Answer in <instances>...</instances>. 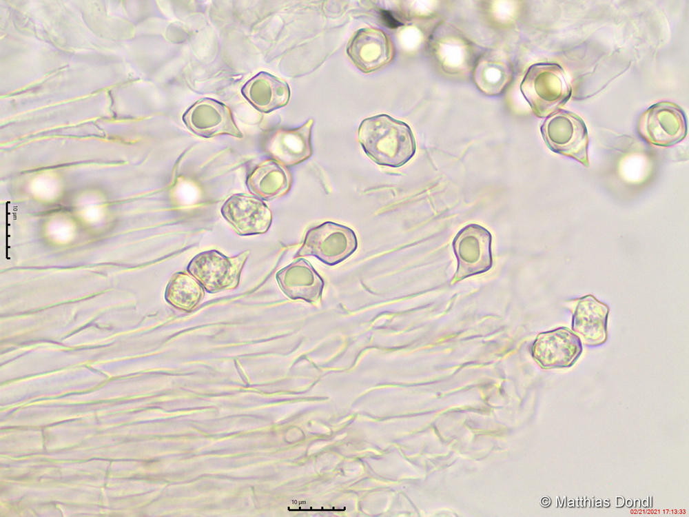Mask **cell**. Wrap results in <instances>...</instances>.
<instances>
[{
    "label": "cell",
    "mask_w": 689,
    "mask_h": 517,
    "mask_svg": "<svg viewBox=\"0 0 689 517\" xmlns=\"http://www.w3.org/2000/svg\"><path fill=\"white\" fill-rule=\"evenodd\" d=\"M491 232L476 223L465 225L456 234L452 245L457 267L451 284L491 268Z\"/></svg>",
    "instance_id": "cell-6"
},
{
    "label": "cell",
    "mask_w": 689,
    "mask_h": 517,
    "mask_svg": "<svg viewBox=\"0 0 689 517\" xmlns=\"http://www.w3.org/2000/svg\"><path fill=\"white\" fill-rule=\"evenodd\" d=\"M276 278L282 291L291 299L314 302L322 295L324 281L305 258H298L279 270Z\"/></svg>",
    "instance_id": "cell-14"
},
{
    "label": "cell",
    "mask_w": 689,
    "mask_h": 517,
    "mask_svg": "<svg viewBox=\"0 0 689 517\" xmlns=\"http://www.w3.org/2000/svg\"><path fill=\"white\" fill-rule=\"evenodd\" d=\"M540 130L551 151L589 166L588 131L584 121L577 114L559 110L545 119Z\"/></svg>",
    "instance_id": "cell-3"
},
{
    "label": "cell",
    "mask_w": 689,
    "mask_h": 517,
    "mask_svg": "<svg viewBox=\"0 0 689 517\" xmlns=\"http://www.w3.org/2000/svg\"><path fill=\"white\" fill-rule=\"evenodd\" d=\"M357 248L358 239L352 229L325 221L306 232L296 256H313L328 265H335L349 257Z\"/></svg>",
    "instance_id": "cell-4"
},
{
    "label": "cell",
    "mask_w": 689,
    "mask_h": 517,
    "mask_svg": "<svg viewBox=\"0 0 689 517\" xmlns=\"http://www.w3.org/2000/svg\"><path fill=\"white\" fill-rule=\"evenodd\" d=\"M313 124V119H310L300 127L277 130L267 143L268 153L285 167L306 161L313 152L311 141Z\"/></svg>",
    "instance_id": "cell-13"
},
{
    "label": "cell",
    "mask_w": 689,
    "mask_h": 517,
    "mask_svg": "<svg viewBox=\"0 0 689 517\" xmlns=\"http://www.w3.org/2000/svg\"><path fill=\"white\" fill-rule=\"evenodd\" d=\"M249 254L246 250L229 257L215 250L204 251L194 256L187 270L209 293L232 290L239 284Z\"/></svg>",
    "instance_id": "cell-5"
},
{
    "label": "cell",
    "mask_w": 689,
    "mask_h": 517,
    "mask_svg": "<svg viewBox=\"0 0 689 517\" xmlns=\"http://www.w3.org/2000/svg\"><path fill=\"white\" fill-rule=\"evenodd\" d=\"M632 504H633V501L630 499H628L626 500V505L628 507H631Z\"/></svg>",
    "instance_id": "cell-20"
},
{
    "label": "cell",
    "mask_w": 689,
    "mask_h": 517,
    "mask_svg": "<svg viewBox=\"0 0 689 517\" xmlns=\"http://www.w3.org/2000/svg\"><path fill=\"white\" fill-rule=\"evenodd\" d=\"M506 69L497 63H483L476 70V81L484 90L488 89L487 93H497L508 79Z\"/></svg>",
    "instance_id": "cell-18"
},
{
    "label": "cell",
    "mask_w": 689,
    "mask_h": 517,
    "mask_svg": "<svg viewBox=\"0 0 689 517\" xmlns=\"http://www.w3.org/2000/svg\"><path fill=\"white\" fill-rule=\"evenodd\" d=\"M520 90L534 114L539 118L559 110L572 94L563 68L554 63L531 65L520 84Z\"/></svg>",
    "instance_id": "cell-2"
},
{
    "label": "cell",
    "mask_w": 689,
    "mask_h": 517,
    "mask_svg": "<svg viewBox=\"0 0 689 517\" xmlns=\"http://www.w3.org/2000/svg\"><path fill=\"white\" fill-rule=\"evenodd\" d=\"M582 349L578 336L562 327L539 334L532 345L531 353L543 367H569L579 357Z\"/></svg>",
    "instance_id": "cell-10"
},
{
    "label": "cell",
    "mask_w": 689,
    "mask_h": 517,
    "mask_svg": "<svg viewBox=\"0 0 689 517\" xmlns=\"http://www.w3.org/2000/svg\"><path fill=\"white\" fill-rule=\"evenodd\" d=\"M182 120L194 134L212 138L222 134L243 138L234 122L230 109L224 103L211 98L199 99L183 114Z\"/></svg>",
    "instance_id": "cell-8"
},
{
    "label": "cell",
    "mask_w": 689,
    "mask_h": 517,
    "mask_svg": "<svg viewBox=\"0 0 689 517\" xmlns=\"http://www.w3.org/2000/svg\"><path fill=\"white\" fill-rule=\"evenodd\" d=\"M205 296L203 285L192 275L178 272L170 278L165 287V299L175 308L191 312L199 306Z\"/></svg>",
    "instance_id": "cell-17"
},
{
    "label": "cell",
    "mask_w": 689,
    "mask_h": 517,
    "mask_svg": "<svg viewBox=\"0 0 689 517\" xmlns=\"http://www.w3.org/2000/svg\"><path fill=\"white\" fill-rule=\"evenodd\" d=\"M241 93L253 107L265 113L286 105L290 98L287 83L264 71L249 79Z\"/></svg>",
    "instance_id": "cell-15"
},
{
    "label": "cell",
    "mask_w": 689,
    "mask_h": 517,
    "mask_svg": "<svg viewBox=\"0 0 689 517\" xmlns=\"http://www.w3.org/2000/svg\"><path fill=\"white\" fill-rule=\"evenodd\" d=\"M347 54L362 72L378 70L394 57V48L388 35L382 30L364 28L357 30L347 45Z\"/></svg>",
    "instance_id": "cell-11"
},
{
    "label": "cell",
    "mask_w": 689,
    "mask_h": 517,
    "mask_svg": "<svg viewBox=\"0 0 689 517\" xmlns=\"http://www.w3.org/2000/svg\"><path fill=\"white\" fill-rule=\"evenodd\" d=\"M220 213L240 236L264 234L272 221L271 210L260 199L243 193L229 197L222 205Z\"/></svg>",
    "instance_id": "cell-9"
},
{
    "label": "cell",
    "mask_w": 689,
    "mask_h": 517,
    "mask_svg": "<svg viewBox=\"0 0 689 517\" xmlns=\"http://www.w3.org/2000/svg\"><path fill=\"white\" fill-rule=\"evenodd\" d=\"M291 182V174L285 166L274 159H267L247 176L246 185L256 197L269 201L285 195Z\"/></svg>",
    "instance_id": "cell-16"
},
{
    "label": "cell",
    "mask_w": 689,
    "mask_h": 517,
    "mask_svg": "<svg viewBox=\"0 0 689 517\" xmlns=\"http://www.w3.org/2000/svg\"><path fill=\"white\" fill-rule=\"evenodd\" d=\"M551 500L548 498L544 497L541 500V504L542 505L547 506L550 504Z\"/></svg>",
    "instance_id": "cell-19"
},
{
    "label": "cell",
    "mask_w": 689,
    "mask_h": 517,
    "mask_svg": "<svg viewBox=\"0 0 689 517\" xmlns=\"http://www.w3.org/2000/svg\"><path fill=\"white\" fill-rule=\"evenodd\" d=\"M637 129L640 136L648 143L662 147L671 146L686 136L685 113L675 103L659 102L641 114Z\"/></svg>",
    "instance_id": "cell-7"
},
{
    "label": "cell",
    "mask_w": 689,
    "mask_h": 517,
    "mask_svg": "<svg viewBox=\"0 0 689 517\" xmlns=\"http://www.w3.org/2000/svg\"><path fill=\"white\" fill-rule=\"evenodd\" d=\"M358 139L367 156L382 166L401 167L416 151L410 126L385 114L364 119L358 128Z\"/></svg>",
    "instance_id": "cell-1"
},
{
    "label": "cell",
    "mask_w": 689,
    "mask_h": 517,
    "mask_svg": "<svg viewBox=\"0 0 689 517\" xmlns=\"http://www.w3.org/2000/svg\"><path fill=\"white\" fill-rule=\"evenodd\" d=\"M567 307L572 313V330L582 344L598 346L607 341L608 305L591 294L570 300Z\"/></svg>",
    "instance_id": "cell-12"
}]
</instances>
